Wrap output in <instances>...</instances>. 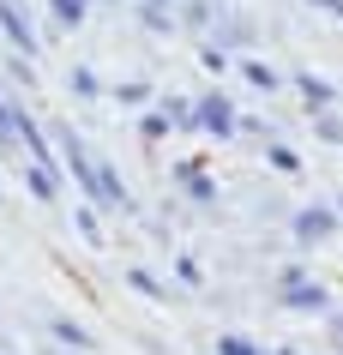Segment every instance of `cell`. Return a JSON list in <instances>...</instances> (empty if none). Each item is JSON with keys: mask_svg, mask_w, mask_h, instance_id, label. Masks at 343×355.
<instances>
[{"mask_svg": "<svg viewBox=\"0 0 343 355\" xmlns=\"http://www.w3.org/2000/svg\"><path fill=\"white\" fill-rule=\"evenodd\" d=\"M55 337H67V343H73V349H85V343H91V331H78L73 319H55Z\"/></svg>", "mask_w": 343, "mask_h": 355, "instance_id": "ba28073f", "label": "cell"}, {"mask_svg": "<svg viewBox=\"0 0 343 355\" xmlns=\"http://www.w3.org/2000/svg\"><path fill=\"white\" fill-rule=\"evenodd\" d=\"M55 187H60V181H55V168H30V193H37V199H55Z\"/></svg>", "mask_w": 343, "mask_h": 355, "instance_id": "8992f818", "label": "cell"}, {"mask_svg": "<svg viewBox=\"0 0 343 355\" xmlns=\"http://www.w3.org/2000/svg\"><path fill=\"white\" fill-rule=\"evenodd\" d=\"M0 145H12V109L0 103Z\"/></svg>", "mask_w": 343, "mask_h": 355, "instance_id": "4fadbf2b", "label": "cell"}, {"mask_svg": "<svg viewBox=\"0 0 343 355\" xmlns=\"http://www.w3.org/2000/svg\"><path fill=\"white\" fill-rule=\"evenodd\" d=\"M193 121H199L205 132H217V139H223V132H235V109H229V96H205V103L193 109Z\"/></svg>", "mask_w": 343, "mask_h": 355, "instance_id": "3957f363", "label": "cell"}, {"mask_svg": "<svg viewBox=\"0 0 343 355\" xmlns=\"http://www.w3.org/2000/svg\"><path fill=\"white\" fill-rule=\"evenodd\" d=\"M289 307H325V289H319V283L289 277Z\"/></svg>", "mask_w": 343, "mask_h": 355, "instance_id": "5b68a950", "label": "cell"}, {"mask_svg": "<svg viewBox=\"0 0 343 355\" xmlns=\"http://www.w3.org/2000/svg\"><path fill=\"white\" fill-rule=\"evenodd\" d=\"M223 355H265V349H253L247 337H223Z\"/></svg>", "mask_w": 343, "mask_h": 355, "instance_id": "7c38bea8", "label": "cell"}, {"mask_svg": "<svg viewBox=\"0 0 343 355\" xmlns=\"http://www.w3.org/2000/svg\"><path fill=\"white\" fill-rule=\"evenodd\" d=\"M331 229H337V217H331L325 205H313V211H301V217H295V235H301V241H325Z\"/></svg>", "mask_w": 343, "mask_h": 355, "instance_id": "277c9868", "label": "cell"}, {"mask_svg": "<svg viewBox=\"0 0 343 355\" xmlns=\"http://www.w3.org/2000/svg\"><path fill=\"white\" fill-rule=\"evenodd\" d=\"M331 337H337V343H343V319H337V325H331Z\"/></svg>", "mask_w": 343, "mask_h": 355, "instance_id": "9a60e30c", "label": "cell"}, {"mask_svg": "<svg viewBox=\"0 0 343 355\" xmlns=\"http://www.w3.org/2000/svg\"><path fill=\"white\" fill-rule=\"evenodd\" d=\"M73 91H78V96H96L103 85H96V73H91V67H78V73H73Z\"/></svg>", "mask_w": 343, "mask_h": 355, "instance_id": "30bf717a", "label": "cell"}, {"mask_svg": "<svg viewBox=\"0 0 343 355\" xmlns=\"http://www.w3.org/2000/svg\"><path fill=\"white\" fill-rule=\"evenodd\" d=\"M301 91H307V103H313V109H325V103H331V85H325V78H313V73H301Z\"/></svg>", "mask_w": 343, "mask_h": 355, "instance_id": "52a82bcc", "label": "cell"}, {"mask_svg": "<svg viewBox=\"0 0 343 355\" xmlns=\"http://www.w3.org/2000/svg\"><path fill=\"white\" fill-rule=\"evenodd\" d=\"M247 78L259 85V91H271V85H277V73H271V67H259V60H247Z\"/></svg>", "mask_w": 343, "mask_h": 355, "instance_id": "8fae6325", "label": "cell"}, {"mask_svg": "<svg viewBox=\"0 0 343 355\" xmlns=\"http://www.w3.org/2000/svg\"><path fill=\"white\" fill-rule=\"evenodd\" d=\"M0 31L12 37V49H19V55H37V31H30V19H24L19 0H0Z\"/></svg>", "mask_w": 343, "mask_h": 355, "instance_id": "7a4b0ae2", "label": "cell"}, {"mask_svg": "<svg viewBox=\"0 0 343 355\" xmlns=\"http://www.w3.org/2000/svg\"><path fill=\"white\" fill-rule=\"evenodd\" d=\"M60 145H67V157H73V175H78V187L91 193L96 205H121V199H127V187H121V181H114V168L91 163V157H85V150H78V139H73V132H60Z\"/></svg>", "mask_w": 343, "mask_h": 355, "instance_id": "6da1fadb", "label": "cell"}, {"mask_svg": "<svg viewBox=\"0 0 343 355\" xmlns=\"http://www.w3.org/2000/svg\"><path fill=\"white\" fill-rule=\"evenodd\" d=\"M55 19L60 24H78V19H85V0H55Z\"/></svg>", "mask_w": 343, "mask_h": 355, "instance_id": "9c48e42d", "label": "cell"}, {"mask_svg": "<svg viewBox=\"0 0 343 355\" xmlns=\"http://www.w3.org/2000/svg\"><path fill=\"white\" fill-rule=\"evenodd\" d=\"M319 6H331V12H337V19H343V0H319Z\"/></svg>", "mask_w": 343, "mask_h": 355, "instance_id": "5bb4252c", "label": "cell"}]
</instances>
